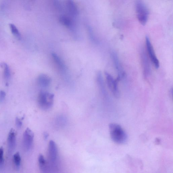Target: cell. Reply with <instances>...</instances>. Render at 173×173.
<instances>
[{"label":"cell","instance_id":"3","mask_svg":"<svg viewBox=\"0 0 173 173\" xmlns=\"http://www.w3.org/2000/svg\"><path fill=\"white\" fill-rule=\"evenodd\" d=\"M136 13L139 22L143 25L146 24L148 17V12L145 4L142 0H136Z\"/></svg>","mask_w":173,"mask_h":173},{"label":"cell","instance_id":"7","mask_svg":"<svg viewBox=\"0 0 173 173\" xmlns=\"http://www.w3.org/2000/svg\"><path fill=\"white\" fill-rule=\"evenodd\" d=\"M141 58L144 76L145 78L147 79L150 75L151 68L148 56L144 49H142L141 51Z\"/></svg>","mask_w":173,"mask_h":173},{"label":"cell","instance_id":"20","mask_svg":"<svg viewBox=\"0 0 173 173\" xmlns=\"http://www.w3.org/2000/svg\"><path fill=\"white\" fill-rule=\"evenodd\" d=\"M3 155V148L2 147H1L0 148V166L3 165L4 163Z\"/></svg>","mask_w":173,"mask_h":173},{"label":"cell","instance_id":"6","mask_svg":"<svg viewBox=\"0 0 173 173\" xmlns=\"http://www.w3.org/2000/svg\"><path fill=\"white\" fill-rule=\"evenodd\" d=\"M146 42L147 52L151 62L156 69L159 68L160 63L158 60L155 55L154 49L151 43L150 39L148 36H146Z\"/></svg>","mask_w":173,"mask_h":173},{"label":"cell","instance_id":"11","mask_svg":"<svg viewBox=\"0 0 173 173\" xmlns=\"http://www.w3.org/2000/svg\"><path fill=\"white\" fill-rule=\"evenodd\" d=\"M66 9L70 16L75 18L79 14L78 9L73 0H65Z\"/></svg>","mask_w":173,"mask_h":173},{"label":"cell","instance_id":"22","mask_svg":"<svg viewBox=\"0 0 173 173\" xmlns=\"http://www.w3.org/2000/svg\"><path fill=\"white\" fill-rule=\"evenodd\" d=\"M16 124L17 127H18V128H20L22 126V122L20 119L18 117L16 118Z\"/></svg>","mask_w":173,"mask_h":173},{"label":"cell","instance_id":"24","mask_svg":"<svg viewBox=\"0 0 173 173\" xmlns=\"http://www.w3.org/2000/svg\"><path fill=\"white\" fill-rule=\"evenodd\" d=\"M32 1H34L35 0H31Z\"/></svg>","mask_w":173,"mask_h":173},{"label":"cell","instance_id":"18","mask_svg":"<svg viewBox=\"0 0 173 173\" xmlns=\"http://www.w3.org/2000/svg\"><path fill=\"white\" fill-rule=\"evenodd\" d=\"M13 160L15 165L16 167L17 168H19L20 165L21 158L19 152H17L14 155Z\"/></svg>","mask_w":173,"mask_h":173},{"label":"cell","instance_id":"4","mask_svg":"<svg viewBox=\"0 0 173 173\" xmlns=\"http://www.w3.org/2000/svg\"><path fill=\"white\" fill-rule=\"evenodd\" d=\"M48 154V163L50 168L51 166H56L58 159V150L57 144L53 140L50 141L49 142Z\"/></svg>","mask_w":173,"mask_h":173},{"label":"cell","instance_id":"19","mask_svg":"<svg viewBox=\"0 0 173 173\" xmlns=\"http://www.w3.org/2000/svg\"><path fill=\"white\" fill-rule=\"evenodd\" d=\"M54 7L57 10L61 11L62 9V6L59 0H51Z\"/></svg>","mask_w":173,"mask_h":173},{"label":"cell","instance_id":"16","mask_svg":"<svg viewBox=\"0 0 173 173\" xmlns=\"http://www.w3.org/2000/svg\"><path fill=\"white\" fill-rule=\"evenodd\" d=\"M9 26L11 32L15 37L18 40H20L21 38V34L15 26L13 24L11 23Z\"/></svg>","mask_w":173,"mask_h":173},{"label":"cell","instance_id":"2","mask_svg":"<svg viewBox=\"0 0 173 173\" xmlns=\"http://www.w3.org/2000/svg\"><path fill=\"white\" fill-rule=\"evenodd\" d=\"M54 95L46 91H41L39 94L38 101L41 109L47 110L53 106L54 102Z\"/></svg>","mask_w":173,"mask_h":173},{"label":"cell","instance_id":"8","mask_svg":"<svg viewBox=\"0 0 173 173\" xmlns=\"http://www.w3.org/2000/svg\"><path fill=\"white\" fill-rule=\"evenodd\" d=\"M34 135L31 129L27 128L25 130L23 135V145L25 150L29 151L33 144Z\"/></svg>","mask_w":173,"mask_h":173},{"label":"cell","instance_id":"17","mask_svg":"<svg viewBox=\"0 0 173 173\" xmlns=\"http://www.w3.org/2000/svg\"><path fill=\"white\" fill-rule=\"evenodd\" d=\"M4 76L6 81L9 80L11 77V73L9 67L7 64L4 65Z\"/></svg>","mask_w":173,"mask_h":173},{"label":"cell","instance_id":"13","mask_svg":"<svg viewBox=\"0 0 173 173\" xmlns=\"http://www.w3.org/2000/svg\"><path fill=\"white\" fill-rule=\"evenodd\" d=\"M38 161L39 167L41 171L43 173L49 172L50 168L48 162H46L42 154L39 155Z\"/></svg>","mask_w":173,"mask_h":173},{"label":"cell","instance_id":"15","mask_svg":"<svg viewBox=\"0 0 173 173\" xmlns=\"http://www.w3.org/2000/svg\"><path fill=\"white\" fill-rule=\"evenodd\" d=\"M51 56L56 66L60 70H64L65 68L64 65L59 56L57 54L54 53L52 54Z\"/></svg>","mask_w":173,"mask_h":173},{"label":"cell","instance_id":"23","mask_svg":"<svg viewBox=\"0 0 173 173\" xmlns=\"http://www.w3.org/2000/svg\"><path fill=\"white\" fill-rule=\"evenodd\" d=\"M49 136V134L46 132H44L43 133V137L45 140H46L48 139Z\"/></svg>","mask_w":173,"mask_h":173},{"label":"cell","instance_id":"21","mask_svg":"<svg viewBox=\"0 0 173 173\" xmlns=\"http://www.w3.org/2000/svg\"><path fill=\"white\" fill-rule=\"evenodd\" d=\"M6 96V94L4 91L1 90L0 91V102H3L5 99Z\"/></svg>","mask_w":173,"mask_h":173},{"label":"cell","instance_id":"12","mask_svg":"<svg viewBox=\"0 0 173 173\" xmlns=\"http://www.w3.org/2000/svg\"><path fill=\"white\" fill-rule=\"evenodd\" d=\"M8 150L11 153L14 150L16 146V134L15 129H11L8 134Z\"/></svg>","mask_w":173,"mask_h":173},{"label":"cell","instance_id":"14","mask_svg":"<svg viewBox=\"0 0 173 173\" xmlns=\"http://www.w3.org/2000/svg\"><path fill=\"white\" fill-rule=\"evenodd\" d=\"M51 79L49 75L42 74L39 76L37 82L39 85L42 87H47L51 83Z\"/></svg>","mask_w":173,"mask_h":173},{"label":"cell","instance_id":"5","mask_svg":"<svg viewBox=\"0 0 173 173\" xmlns=\"http://www.w3.org/2000/svg\"><path fill=\"white\" fill-rule=\"evenodd\" d=\"M105 75L108 88L114 97L116 98H118L120 96L118 86V82L120 80L117 77L116 79H114L112 76L107 72H105Z\"/></svg>","mask_w":173,"mask_h":173},{"label":"cell","instance_id":"1","mask_svg":"<svg viewBox=\"0 0 173 173\" xmlns=\"http://www.w3.org/2000/svg\"><path fill=\"white\" fill-rule=\"evenodd\" d=\"M109 129L110 137L114 142L120 144L126 143L128 137L120 125L115 123H111L109 125Z\"/></svg>","mask_w":173,"mask_h":173},{"label":"cell","instance_id":"10","mask_svg":"<svg viewBox=\"0 0 173 173\" xmlns=\"http://www.w3.org/2000/svg\"><path fill=\"white\" fill-rule=\"evenodd\" d=\"M111 56L115 68L118 73L117 78L120 81L121 80L124 78L126 74L119 59L117 54L113 51L111 53Z\"/></svg>","mask_w":173,"mask_h":173},{"label":"cell","instance_id":"9","mask_svg":"<svg viewBox=\"0 0 173 173\" xmlns=\"http://www.w3.org/2000/svg\"><path fill=\"white\" fill-rule=\"evenodd\" d=\"M74 19L70 16L62 15L60 17L59 21L62 25L74 32L77 30L76 23Z\"/></svg>","mask_w":173,"mask_h":173}]
</instances>
